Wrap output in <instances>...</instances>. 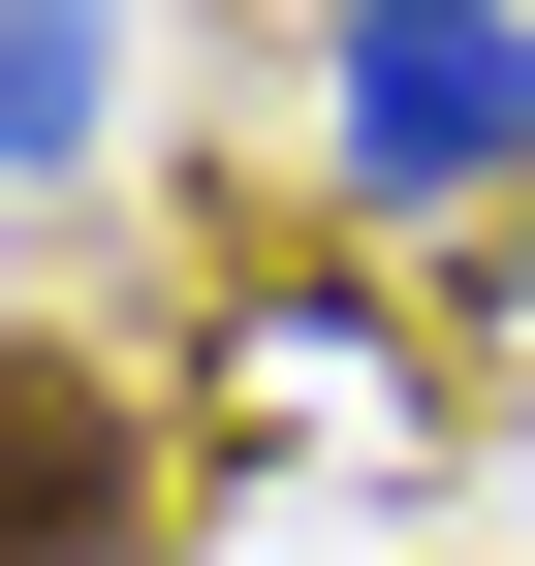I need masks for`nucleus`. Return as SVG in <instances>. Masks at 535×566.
Returning a JSON list of instances; mask_svg holds the SVG:
<instances>
[{
    "label": "nucleus",
    "mask_w": 535,
    "mask_h": 566,
    "mask_svg": "<svg viewBox=\"0 0 535 566\" xmlns=\"http://www.w3.org/2000/svg\"><path fill=\"white\" fill-rule=\"evenodd\" d=\"M0 566H126V409L63 346H0Z\"/></svg>",
    "instance_id": "obj_2"
},
{
    "label": "nucleus",
    "mask_w": 535,
    "mask_h": 566,
    "mask_svg": "<svg viewBox=\"0 0 535 566\" xmlns=\"http://www.w3.org/2000/svg\"><path fill=\"white\" fill-rule=\"evenodd\" d=\"M95 126V0H0V158H63Z\"/></svg>",
    "instance_id": "obj_3"
},
{
    "label": "nucleus",
    "mask_w": 535,
    "mask_h": 566,
    "mask_svg": "<svg viewBox=\"0 0 535 566\" xmlns=\"http://www.w3.org/2000/svg\"><path fill=\"white\" fill-rule=\"evenodd\" d=\"M535 189V0H347V221Z\"/></svg>",
    "instance_id": "obj_1"
}]
</instances>
